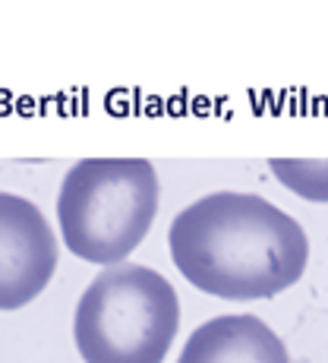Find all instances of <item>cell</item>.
Masks as SVG:
<instances>
[{
    "label": "cell",
    "mask_w": 328,
    "mask_h": 363,
    "mask_svg": "<svg viewBox=\"0 0 328 363\" xmlns=\"http://www.w3.org/2000/svg\"><path fill=\"white\" fill-rule=\"evenodd\" d=\"M180 300L149 265H108L79 297L73 319L86 363H164L177 338Z\"/></svg>",
    "instance_id": "3957f363"
},
{
    "label": "cell",
    "mask_w": 328,
    "mask_h": 363,
    "mask_svg": "<svg viewBox=\"0 0 328 363\" xmlns=\"http://www.w3.org/2000/svg\"><path fill=\"white\" fill-rule=\"evenodd\" d=\"M171 259L193 284L221 300H268L300 281L310 240L297 218L253 193H208L174 218Z\"/></svg>",
    "instance_id": "6da1fadb"
},
{
    "label": "cell",
    "mask_w": 328,
    "mask_h": 363,
    "mask_svg": "<svg viewBox=\"0 0 328 363\" xmlns=\"http://www.w3.org/2000/svg\"><path fill=\"white\" fill-rule=\"evenodd\" d=\"M158 174L145 158H82L57 196L64 247L95 265L123 262L158 215Z\"/></svg>",
    "instance_id": "7a4b0ae2"
},
{
    "label": "cell",
    "mask_w": 328,
    "mask_h": 363,
    "mask_svg": "<svg viewBox=\"0 0 328 363\" xmlns=\"http://www.w3.org/2000/svg\"><path fill=\"white\" fill-rule=\"evenodd\" d=\"M177 363H290L288 347L259 316L230 313L202 323Z\"/></svg>",
    "instance_id": "5b68a950"
},
{
    "label": "cell",
    "mask_w": 328,
    "mask_h": 363,
    "mask_svg": "<svg viewBox=\"0 0 328 363\" xmlns=\"http://www.w3.org/2000/svg\"><path fill=\"white\" fill-rule=\"evenodd\" d=\"M57 240L35 202L0 193V310H19L47 288Z\"/></svg>",
    "instance_id": "277c9868"
},
{
    "label": "cell",
    "mask_w": 328,
    "mask_h": 363,
    "mask_svg": "<svg viewBox=\"0 0 328 363\" xmlns=\"http://www.w3.org/2000/svg\"><path fill=\"white\" fill-rule=\"evenodd\" d=\"M275 177L306 202H328V158H271Z\"/></svg>",
    "instance_id": "8992f818"
}]
</instances>
